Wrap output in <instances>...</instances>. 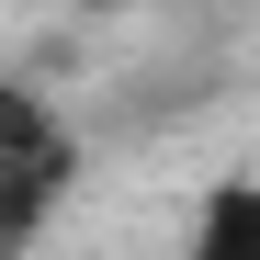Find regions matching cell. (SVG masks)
<instances>
[{
	"label": "cell",
	"instance_id": "obj_2",
	"mask_svg": "<svg viewBox=\"0 0 260 260\" xmlns=\"http://www.w3.org/2000/svg\"><path fill=\"white\" fill-rule=\"evenodd\" d=\"M192 260H260V192H249V181H215V192H204Z\"/></svg>",
	"mask_w": 260,
	"mask_h": 260
},
{
	"label": "cell",
	"instance_id": "obj_1",
	"mask_svg": "<svg viewBox=\"0 0 260 260\" xmlns=\"http://www.w3.org/2000/svg\"><path fill=\"white\" fill-rule=\"evenodd\" d=\"M68 181H79V147H68V124L34 102V91H12V79H0V260H23L34 238L57 226Z\"/></svg>",
	"mask_w": 260,
	"mask_h": 260
},
{
	"label": "cell",
	"instance_id": "obj_3",
	"mask_svg": "<svg viewBox=\"0 0 260 260\" xmlns=\"http://www.w3.org/2000/svg\"><path fill=\"white\" fill-rule=\"evenodd\" d=\"M79 12H147V0H79Z\"/></svg>",
	"mask_w": 260,
	"mask_h": 260
}]
</instances>
